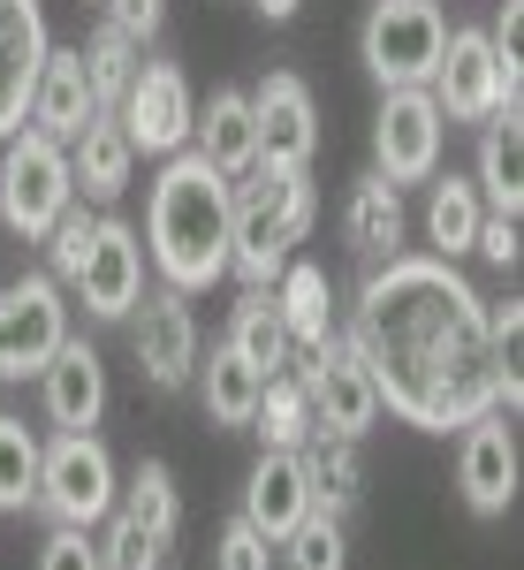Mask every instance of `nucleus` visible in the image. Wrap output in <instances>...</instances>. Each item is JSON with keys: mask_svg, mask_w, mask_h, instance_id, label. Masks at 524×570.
<instances>
[{"mask_svg": "<svg viewBox=\"0 0 524 570\" xmlns=\"http://www.w3.org/2000/svg\"><path fill=\"white\" fill-rule=\"evenodd\" d=\"M343 351L373 373L380 411L426 434L472 426L479 411H517V373L479 327V289L448 259L395 252L388 266H373L349 305Z\"/></svg>", "mask_w": 524, "mask_h": 570, "instance_id": "nucleus-1", "label": "nucleus"}, {"mask_svg": "<svg viewBox=\"0 0 524 570\" xmlns=\"http://www.w3.org/2000/svg\"><path fill=\"white\" fill-rule=\"evenodd\" d=\"M145 252L160 266L168 289H214L228 274V176H214L190 145L168 153V168L152 183L145 206Z\"/></svg>", "mask_w": 524, "mask_h": 570, "instance_id": "nucleus-2", "label": "nucleus"}, {"mask_svg": "<svg viewBox=\"0 0 524 570\" xmlns=\"http://www.w3.org/2000/svg\"><path fill=\"white\" fill-rule=\"evenodd\" d=\"M319 220V183L312 168H274L259 160L251 176L228 183V274L244 289H274V274L297 259V244Z\"/></svg>", "mask_w": 524, "mask_h": 570, "instance_id": "nucleus-3", "label": "nucleus"}, {"mask_svg": "<svg viewBox=\"0 0 524 570\" xmlns=\"http://www.w3.org/2000/svg\"><path fill=\"white\" fill-rule=\"evenodd\" d=\"M77 206V183H69V145L46 130H8L0 137V220L16 228V236H31L39 244L53 220Z\"/></svg>", "mask_w": 524, "mask_h": 570, "instance_id": "nucleus-4", "label": "nucleus"}, {"mask_svg": "<svg viewBox=\"0 0 524 570\" xmlns=\"http://www.w3.org/2000/svg\"><path fill=\"white\" fill-rule=\"evenodd\" d=\"M115 494H122V472L99 434H53L39 449V502L31 510H46L53 525H107Z\"/></svg>", "mask_w": 524, "mask_h": 570, "instance_id": "nucleus-5", "label": "nucleus"}, {"mask_svg": "<svg viewBox=\"0 0 524 570\" xmlns=\"http://www.w3.org/2000/svg\"><path fill=\"white\" fill-rule=\"evenodd\" d=\"M441 39H448L441 0H373L365 8V31H357V53L380 77V91H411V85L434 77Z\"/></svg>", "mask_w": 524, "mask_h": 570, "instance_id": "nucleus-6", "label": "nucleus"}, {"mask_svg": "<svg viewBox=\"0 0 524 570\" xmlns=\"http://www.w3.org/2000/svg\"><path fill=\"white\" fill-rule=\"evenodd\" d=\"M69 335V305L53 274H23L0 289V381H31Z\"/></svg>", "mask_w": 524, "mask_h": 570, "instance_id": "nucleus-7", "label": "nucleus"}, {"mask_svg": "<svg viewBox=\"0 0 524 570\" xmlns=\"http://www.w3.org/2000/svg\"><path fill=\"white\" fill-rule=\"evenodd\" d=\"M115 122L130 137L137 153H182L190 130H198V99H190V77L175 69V61H137L130 91H122V107H115Z\"/></svg>", "mask_w": 524, "mask_h": 570, "instance_id": "nucleus-8", "label": "nucleus"}, {"mask_svg": "<svg viewBox=\"0 0 524 570\" xmlns=\"http://www.w3.org/2000/svg\"><path fill=\"white\" fill-rule=\"evenodd\" d=\"M297 381H305V403H312V426H319V434L365 441L380 426V389H373V373L343 351V335H335L327 351L297 357Z\"/></svg>", "mask_w": 524, "mask_h": 570, "instance_id": "nucleus-9", "label": "nucleus"}, {"mask_svg": "<svg viewBox=\"0 0 524 570\" xmlns=\"http://www.w3.org/2000/svg\"><path fill=\"white\" fill-rule=\"evenodd\" d=\"M441 107H434V91L426 85H411V91H388L380 99V115H373V176H388L395 190L403 183H426L441 168Z\"/></svg>", "mask_w": 524, "mask_h": 570, "instance_id": "nucleus-10", "label": "nucleus"}, {"mask_svg": "<svg viewBox=\"0 0 524 570\" xmlns=\"http://www.w3.org/2000/svg\"><path fill=\"white\" fill-rule=\"evenodd\" d=\"M426 91H434L441 122H486L494 107H517V99L502 91V61H494L486 31H448V39H441L434 77H426Z\"/></svg>", "mask_w": 524, "mask_h": 570, "instance_id": "nucleus-11", "label": "nucleus"}, {"mask_svg": "<svg viewBox=\"0 0 524 570\" xmlns=\"http://www.w3.org/2000/svg\"><path fill=\"white\" fill-rule=\"evenodd\" d=\"M77 297H85L91 320H130V305L145 297V236H137L130 220L99 214L91 228V252L77 266V282H69Z\"/></svg>", "mask_w": 524, "mask_h": 570, "instance_id": "nucleus-12", "label": "nucleus"}, {"mask_svg": "<svg viewBox=\"0 0 524 570\" xmlns=\"http://www.w3.org/2000/svg\"><path fill=\"white\" fill-rule=\"evenodd\" d=\"M130 320H137V373L152 389H190V373H198V320L182 305V289L137 297Z\"/></svg>", "mask_w": 524, "mask_h": 570, "instance_id": "nucleus-13", "label": "nucleus"}, {"mask_svg": "<svg viewBox=\"0 0 524 570\" xmlns=\"http://www.w3.org/2000/svg\"><path fill=\"white\" fill-rule=\"evenodd\" d=\"M251 122H259V160H274V168H312V153H319V107H312L305 77L274 69L251 91Z\"/></svg>", "mask_w": 524, "mask_h": 570, "instance_id": "nucleus-14", "label": "nucleus"}, {"mask_svg": "<svg viewBox=\"0 0 524 570\" xmlns=\"http://www.w3.org/2000/svg\"><path fill=\"white\" fill-rule=\"evenodd\" d=\"M456 487L479 518H502L517 502V434H510V411H479L464 426V449H456Z\"/></svg>", "mask_w": 524, "mask_h": 570, "instance_id": "nucleus-15", "label": "nucleus"}, {"mask_svg": "<svg viewBox=\"0 0 524 570\" xmlns=\"http://www.w3.org/2000/svg\"><path fill=\"white\" fill-rule=\"evenodd\" d=\"M39 403H46V426L53 434H91L99 411H107V365L91 343L61 335V351L39 365Z\"/></svg>", "mask_w": 524, "mask_h": 570, "instance_id": "nucleus-16", "label": "nucleus"}, {"mask_svg": "<svg viewBox=\"0 0 524 570\" xmlns=\"http://www.w3.org/2000/svg\"><path fill=\"white\" fill-rule=\"evenodd\" d=\"M91 115H107V107H99V91H91L85 46H46V61H39V85H31V107H23V122L69 145V137L85 130Z\"/></svg>", "mask_w": 524, "mask_h": 570, "instance_id": "nucleus-17", "label": "nucleus"}, {"mask_svg": "<svg viewBox=\"0 0 524 570\" xmlns=\"http://www.w3.org/2000/svg\"><path fill=\"white\" fill-rule=\"evenodd\" d=\"M305 518H312V480L297 464V449H266L251 464V480H244V525L259 532L266 548H281Z\"/></svg>", "mask_w": 524, "mask_h": 570, "instance_id": "nucleus-18", "label": "nucleus"}, {"mask_svg": "<svg viewBox=\"0 0 524 570\" xmlns=\"http://www.w3.org/2000/svg\"><path fill=\"white\" fill-rule=\"evenodd\" d=\"M46 16L39 0H0V137L23 130V107H31V85H39L46 61Z\"/></svg>", "mask_w": 524, "mask_h": 570, "instance_id": "nucleus-19", "label": "nucleus"}, {"mask_svg": "<svg viewBox=\"0 0 524 570\" xmlns=\"http://www.w3.org/2000/svg\"><path fill=\"white\" fill-rule=\"evenodd\" d=\"M137 176V145L122 137L115 115H91L85 130L69 137V183L85 190V206H115Z\"/></svg>", "mask_w": 524, "mask_h": 570, "instance_id": "nucleus-20", "label": "nucleus"}, {"mask_svg": "<svg viewBox=\"0 0 524 570\" xmlns=\"http://www.w3.org/2000/svg\"><path fill=\"white\" fill-rule=\"evenodd\" d=\"M190 153L214 168V176H251L259 168V122H251V91H214L198 130H190Z\"/></svg>", "mask_w": 524, "mask_h": 570, "instance_id": "nucleus-21", "label": "nucleus"}, {"mask_svg": "<svg viewBox=\"0 0 524 570\" xmlns=\"http://www.w3.org/2000/svg\"><path fill=\"white\" fill-rule=\"evenodd\" d=\"M472 190H479L486 214H524V122L517 107H494L479 122V168H472Z\"/></svg>", "mask_w": 524, "mask_h": 570, "instance_id": "nucleus-22", "label": "nucleus"}, {"mask_svg": "<svg viewBox=\"0 0 524 570\" xmlns=\"http://www.w3.org/2000/svg\"><path fill=\"white\" fill-rule=\"evenodd\" d=\"M274 312H281V327H289L297 357H312V351L335 343V289H327L319 266H305V259L281 266V274H274Z\"/></svg>", "mask_w": 524, "mask_h": 570, "instance_id": "nucleus-23", "label": "nucleus"}, {"mask_svg": "<svg viewBox=\"0 0 524 570\" xmlns=\"http://www.w3.org/2000/svg\"><path fill=\"white\" fill-rule=\"evenodd\" d=\"M343 236H349V252L365 259V274L388 266L395 252H403V190H395L388 176H365L343 206Z\"/></svg>", "mask_w": 524, "mask_h": 570, "instance_id": "nucleus-24", "label": "nucleus"}, {"mask_svg": "<svg viewBox=\"0 0 524 570\" xmlns=\"http://www.w3.org/2000/svg\"><path fill=\"white\" fill-rule=\"evenodd\" d=\"M220 343L244 357V365H259L266 381L297 365V343H289V327H281V312H274V289H244V305L228 312V335H220Z\"/></svg>", "mask_w": 524, "mask_h": 570, "instance_id": "nucleus-25", "label": "nucleus"}, {"mask_svg": "<svg viewBox=\"0 0 524 570\" xmlns=\"http://www.w3.org/2000/svg\"><path fill=\"white\" fill-rule=\"evenodd\" d=\"M190 381H198V395H206V419H214V426H251L259 389H266L259 365H244L228 343H214V351H198V373H190Z\"/></svg>", "mask_w": 524, "mask_h": 570, "instance_id": "nucleus-26", "label": "nucleus"}, {"mask_svg": "<svg viewBox=\"0 0 524 570\" xmlns=\"http://www.w3.org/2000/svg\"><path fill=\"white\" fill-rule=\"evenodd\" d=\"M297 464H305V480H312V510H327V518H349V510H357V494H365V456H357V441L312 434L305 449H297Z\"/></svg>", "mask_w": 524, "mask_h": 570, "instance_id": "nucleus-27", "label": "nucleus"}, {"mask_svg": "<svg viewBox=\"0 0 524 570\" xmlns=\"http://www.w3.org/2000/svg\"><path fill=\"white\" fill-rule=\"evenodd\" d=\"M115 510L130 518V525H145L160 548H175V525H182V502H175V472L160 464V456H145L130 480H122V494H115Z\"/></svg>", "mask_w": 524, "mask_h": 570, "instance_id": "nucleus-28", "label": "nucleus"}, {"mask_svg": "<svg viewBox=\"0 0 524 570\" xmlns=\"http://www.w3.org/2000/svg\"><path fill=\"white\" fill-rule=\"evenodd\" d=\"M479 190L472 176H441L434 198H426V244H434V259H464L472 252V236H479Z\"/></svg>", "mask_w": 524, "mask_h": 570, "instance_id": "nucleus-29", "label": "nucleus"}, {"mask_svg": "<svg viewBox=\"0 0 524 570\" xmlns=\"http://www.w3.org/2000/svg\"><path fill=\"white\" fill-rule=\"evenodd\" d=\"M251 426H259L266 449H305L319 426H312V403H305V381H297V365L289 373H274L259 389V411H251Z\"/></svg>", "mask_w": 524, "mask_h": 570, "instance_id": "nucleus-30", "label": "nucleus"}, {"mask_svg": "<svg viewBox=\"0 0 524 570\" xmlns=\"http://www.w3.org/2000/svg\"><path fill=\"white\" fill-rule=\"evenodd\" d=\"M39 449H46L39 426L0 419V510H8V518L39 502Z\"/></svg>", "mask_w": 524, "mask_h": 570, "instance_id": "nucleus-31", "label": "nucleus"}, {"mask_svg": "<svg viewBox=\"0 0 524 570\" xmlns=\"http://www.w3.org/2000/svg\"><path fill=\"white\" fill-rule=\"evenodd\" d=\"M137 61H145V53H137V39L122 31V23H99V31H91L85 69H91V91H99V107H107V115L122 107V91H130Z\"/></svg>", "mask_w": 524, "mask_h": 570, "instance_id": "nucleus-32", "label": "nucleus"}, {"mask_svg": "<svg viewBox=\"0 0 524 570\" xmlns=\"http://www.w3.org/2000/svg\"><path fill=\"white\" fill-rule=\"evenodd\" d=\"M281 556H289V570H343V563H349V548H343V518L312 510L305 525L281 540Z\"/></svg>", "mask_w": 524, "mask_h": 570, "instance_id": "nucleus-33", "label": "nucleus"}, {"mask_svg": "<svg viewBox=\"0 0 524 570\" xmlns=\"http://www.w3.org/2000/svg\"><path fill=\"white\" fill-rule=\"evenodd\" d=\"M91 228H99V214H91V206H69V214L39 236V244H46V274H53V282H77V266H85V252H91Z\"/></svg>", "mask_w": 524, "mask_h": 570, "instance_id": "nucleus-34", "label": "nucleus"}, {"mask_svg": "<svg viewBox=\"0 0 524 570\" xmlns=\"http://www.w3.org/2000/svg\"><path fill=\"white\" fill-rule=\"evenodd\" d=\"M160 540L145 525H130L122 510H107V540H99V570H160Z\"/></svg>", "mask_w": 524, "mask_h": 570, "instance_id": "nucleus-35", "label": "nucleus"}, {"mask_svg": "<svg viewBox=\"0 0 524 570\" xmlns=\"http://www.w3.org/2000/svg\"><path fill=\"white\" fill-rule=\"evenodd\" d=\"M39 570H99V540L85 525H53L39 548Z\"/></svg>", "mask_w": 524, "mask_h": 570, "instance_id": "nucleus-36", "label": "nucleus"}, {"mask_svg": "<svg viewBox=\"0 0 524 570\" xmlns=\"http://www.w3.org/2000/svg\"><path fill=\"white\" fill-rule=\"evenodd\" d=\"M266 563H274V548H266V540L244 525V518L220 532V570H266Z\"/></svg>", "mask_w": 524, "mask_h": 570, "instance_id": "nucleus-37", "label": "nucleus"}, {"mask_svg": "<svg viewBox=\"0 0 524 570\" xmlns=\"http://www.w3.org/2000/svg\"><path fill=\"white\" fill-rule=\"evenodd\" d=\"M472 252L486 266H517V220L510 214H479V236H472Z\"/></svg>", "mask_w": 524, "mask_h": 570, "instance_id": "nucleus-38", "label": "nucleus"}, {"mask_svg": "<svg viewBox=\"0 0 524 570\" xmlns=\"http://www.w3.org/2000/svg\"><path fill=\"white\" fill-rule=\"evenodd\" d=\"M107 23H122L137 46L160 31V0H107Z\"/></svg>", "mask_w": 524, "mask_h": 570, "instance_id": "nucleus-39", "label": "nucleus"}, {"mask_svg": "<svg viewBox=\"0 0 524 570\" xmlns=\"http://www.w3.org/2000/svg\"><path fill=\"white\" fill-rule=\"evenodd\" d=\"M251 8H259L266 23H289V16H297V8H305V0H251Z\"/></svg>", "mask_w": 524, "mask_h": 570, "instance_id": "nucleus-40", "label": "nucleus"}]
</instances>
